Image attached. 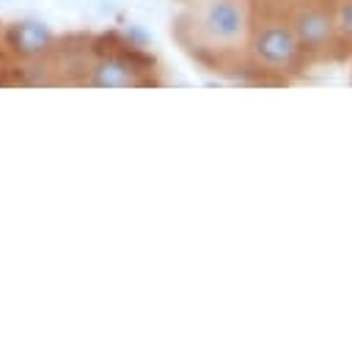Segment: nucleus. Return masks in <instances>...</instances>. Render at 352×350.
Masks as SVG:
<instances>
[{"label":"nucleus","mask_w":352,"mask_h":350,"mask_svg":"<svg viewBox=\"0 0 352 350\" xmlns=\"http://www.w3.org/2000/svg\"><path fill=\"white\" fill-rule=\"evenodd\" d=\"M132 66L126 58L121 55H110L107 61H102L96 69H94V83L102 85V88H124L132 83Z\"/></svg>","instance_id":"nucleus-4"},{"label":"nucleus","mask_w":352,"mask_h":350,"mask_svg":"<svg viewBox=\"0 0 352 350\" xmlns=\"http://www.w3.org/2000/svg\"><path fill=\"white\" fill-rule=\"evenodd\" d=\"M248 33V17L239 0H201L195 11L179 22V39L198 61H212L220 69H231L228 58H236V44Z\"/></svg>","instance_id":"nucleus-1"},{"label":"nucleus","mask_w":352,"mask_h":350,"mask_svg":"<svg viewBox=\"0 0 352 350\" xmlns=\"http://www.w3.org/2000/svg\"><path fill=\"white\" fill-rule=\"evenodd\" d=\"M333 19H336V30L346 47V52L352 55V0H327Z\"/></svg>","instance_id":"nucleus-5"},{"label":"nucleus","mask_w":352,"mask_h":350,"mask_svg":"<svg viewBox=\"0 0 352 350\" xmlns=\"http://www.w3.org/2000/svg\"><path fill=\"white\" fill-rule=\"evenodd\" d=\"M286 14L308 63H336L349 58L327 0H286Z\"/></svg>","instance_id":"nucleus-2"},{"label":"nucleus","mask_w":352,"mask_h":350,"mask_svg":"<svg viewBox=\"0 0 352 350\" xmlns=\"http://www.w3.org/2000/svg\"><path fill=\"white\" fill-rule=\"evenodd\" d=\"M50 30L41 22H19L8 30V41L19 55H38L50 44Z\"/></svg>","instance_id":"nucleus-3"}]
</instances>
